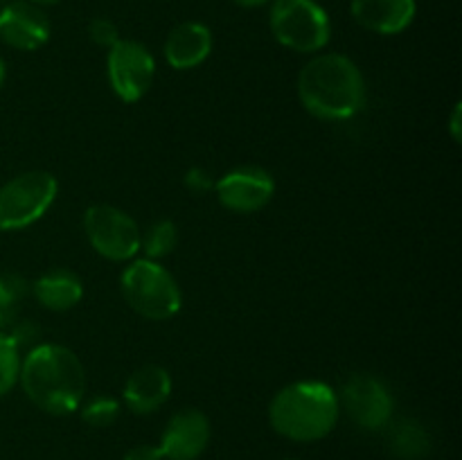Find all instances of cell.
Listing matches in <instances>:
<instances>
[{
    "label": "cell",
    "mask_w": 462,
    "mask_h": 460,
    "mask_svg": "<svg viewBox=\"0 0 462 460\" xmlns=\"http://www.w3.org/2000/svg\"><path fill=\"white\" fill-rule=\"evenodd\" d=\"M449 133L454 138V143H460L462 138V104L458 102L451 111V120H449Z\"/></svg>",
    "instance_id": "obj_26"
},
{
    "label": "cell",
    "mask_w": 462,
    "mask_h": 460,
    "mask_svg": "<svg viewBox=\"0 0 462 460\" xmlns=\"http://www.w3.org/2000/svg\"><path fill=\"white\" fill-rule=\"evenodd\" d=\"M0 39L14 50H39L50 39L48 16L30 0H12L0 9Z\"/></svg>",
    "instance_id": "obj_11"
},
{
    "label": "cell",
    "mask_w": 462,
    "mask_h": 460,
    "mask_svg": "<svg viewBox=\"0 0 462 460\" xmlns=\"http://www.w3.org/2000/svg\"><path fill=\"white\" fill-rule=\"evenodd\" d=\"M81 419L93 428H106L120 418V401L113 397H93L88 401H81Z\"/></svg>",
    "instance_id": "obj_21"
},
{
    "label": "cell",
    "mask_w": 462,
    "mask_h": 460,
    "mask_svg": "<svg viewBox=\"0 0 462 460\" xmlns=\"http://www.w3.org/2000/svg\"><path fill=\"white\" fill-rule=\"evenodd\" d=\"M338 397L323 382H296L275 392L269 422L275 433L293 442H316L332 433L338 419Z\"/></svg>",
    "instance_id": "obj_3"
},
{
    "label": "cell",
    "mask_w": 462,
    "mask_h": 460,
    "mask_svg": "<svg viewBox=\"0 0 462 460\" xmlns=\"http://www.w3.org/2000/svg\"><path fill=\"white\" fill-rule=\"evenodd\" d=\"M21 350L7 332H0V397L7 395L18 382L21 373Z\"/></svg>",
    "instance_id": "obj_20"
},
{
    "label": "cell",
    "mask_w": 462,
    "mask_h": 460,
    "mask_svg": "<svg viewBox=\"0 0 462 460\" xmlns=\"http://www.w3.org/2000/svg\"><path fill=\"white\" fill-rule=\"evenodd\" d=\"M338 406L346 409L352 422L365 431H382L391 424L393 401L391 391L373 374H352L343 386Z\"/></svg>",
    "instance_id": "obj_9"
},
{
    "label": "cell",
    "mask_w": 462,
    "mask_h": 460,
    "mask_svg": "<svg viewBox=\"0 0 462 460\" xmlns=\"http://www.w3.org/2000/svg\"><path fill=\"white\" fill-rule=\"evenodd\" d=\"M5 77H7V66H5V61L0 59V86L5 84Z\"/></svg>",
    "instance_id": "obj_28"
},
{
    "label": "cell",
    "mask_w": 462,
    "mask_h": 460,
    "mask_svg": "<svg viewBox=\"0 0 462 460\" xmlns=\"http://www.w3.org/2000/svg\"><path fill=\"white\" fill-rule=\"evenodd\" d=\"M120 289L126 305L147 320H170L183 302L174 275L147 257L131 260L120 278Z\"/></svg>",
    "instance_id": "obj_4"
},
{
    "label": "cell",
    "mask_w": 462,
    "mask_h": 460,
    "mask_svg": "<svg viewBox=\"0 0 462 460\" xmlns=\"http://www.w3.org/2000/svg\"><path fill=\"white\" fill-rule=\"evenodd\" d=\"M185 188L194 194H206L215 188L210 179V171H206L203 167H192V170L185 174Z\"/></svg>",
    "instance_id": "obj_24"
},
{
    "label": "cell",
    "mask_w": 462,
    "mask_h": 460,
    "mask_svg": "<svg viewBox=\"0 0 462 460\" xmlns=\"http://www.w3.org/2000/svg\"><path fill=\"white\" fill-rule=\"evenodd\" d=\"M269 25L280 45L300 54H316L332 39L328 12L316 0H273Z\"/></svg>",
    "instance_id": "obj_5"
},
{
    "label": "cell",
    "mask_w": 462,
    "mask_h": 460,
    "mask_svg": "<svg viewBox=\"0 0 462 460\" xmlns=\"http://www.w3.org/2000/svg\"><path fill=\"white\" fill-rule=\"evenodd\" d=\"M176 242H179V230H176V224L174 221L162 219L149 225L147 233L140 237V248L144 251V257H147V260L158 262L174 251Z\"/></svg>",
    "instance_id": "obj_18"
},
{
    "label": "cell",
    "mask_w": 462,
    "mask_h": 460,
    "mask_svg": "<svg viewBox=\"0 0 462 460\" xmlns=\"http://www.w3.org/2000/svg\"><path fill=\"white\" fill-rule=\"evenodd\" d=\"M30 291V284L18 273H0V332L16 320L18 305Z\"/></svg>",
    "instance_id": "obj_19"
},
{
    "label": "cell",
    "mask_w": 462,
    "mask_h": 460,
    "mask_svg": "<svg viewBox=\"0 0 462 460\" xmlns=\"http://www.w3.org/2000/svg\"><path fill=\"white\" fill-rule=\"evenodd\" d=\"M125 460H165V455L156 445H138L126 451Z\"/></svg>",
    "instance_id": "obj_25"
},
{
    "label": "cell",
    "mask_w": 462,
    "mask_h": 460,
    "mask_svg": "<svg viewBox=\"0 0 462 460\" xmlns=\"http://www.w3.org/2000/svg\"><path fill=\"white\" fill-rule=\"evenodd\" d=\"M108 84L113 93L126 104H134L149 93L156 77V61L152 52L138 41L120 39L108 48Z\"/></svg>",
    "instance_id": "obj_8"
},
{
    "label": "cell",
    "mask_w": 462,
    "mask_h": 460,
    "mask_svg": "<svg viewBox=\"0 0 462 460\" xmlns=\"http://www.w3.org/2000/svg\"><path fill=\"white\" fill-rule=\"evenodd\" d=\"M88 36L95 45H99V48H113V45L120 41V32H117L116 23H113L111 18L104 16H97L90 21Z\"/></svg>",
    "instance_id": "obj_22"
},
{
    "label": "cell",
    "mask_w": 462,
    "mask_h": 460,
    "mask_svg": "<svg viewBox=\"0 0 462 460\" xmlns=\"http://www.w3.org/2000/svg\"><path fill=\"white\" fill-rule=\"evenodd\" d=\"M7 3H12V0H0V5H7Z\"/></svg>",
    "instance_id": "obj_30"
},
{
    "label": "cell",
    "mask_w": 462,
    "mask_h": 460,
    "mask_svg": "<svg viewBox=\"0 0 462 460\" xmlns=\"http://www.w3.org/2000/svg\"><path fill=\"white\" fill-rule=\"evenodd\" d=\"M32 293L36 300L50 311H68L84 296V284L79 275L66 269H54L41 275L32 284Z\"/></svg>",
    "instance_id": "obj_16"
},
{
    "label": "cell",
    "mask_w": 462,
    "mask_h": 460,
    "mask_svg": "<svg viewBox=\"0 0 462 460\" xmlns=\"http://www.w3.org/2000/svg\"><path fill=\"white\" fill-rule=\"evenodd\" d=\"M388 445L397 458L404 460H420L431 449L429 433L424 431L422 424L413 422V419H402V422L393 424L391 433H388Z\"/></svg>",
    "instance_id": "obj_17"
},
{
    "label": "cell",
    "mask_w": 462,
    "mask_h": 460,
    "mask_svg": "<svg viewBox=\"0 0 462 460\" xmlns=\"http://www.w3.org/2000/svg\"><path fill=\"white\" fill-rule=\"evenodd\" d=\"M221 206L237 215H253L269 206L275 194V180L262 167H237L215 183Z\"/></svg>",
    "instance_id": "obj_10"
},
{
    "label": "cell",
    "mask_w": 462,
    "mask_h": 460,
    "mask_svg": "<svg viewBox=\"0 0 462 460\" xmlns=\"http://www.w3.org/2000/svg\"><path fill=\"white\" fill-rule=\"evenodd\" d=\"M9 336H12V341L16 343L18 350H23V347H34L36 338H39V327H36L34 323H30V320H14L12 323V329H9Z\"/></svg>",
    "instance_id": "obj_23"
},
{
    "label": "cell",
    "mask_w": 462,
    "mask_h": 460,
    "mask_svg": "<svg viewBox=\"0 0 462 460\" xmlns=\"http://www.w3.org/2000/svg\"><path fill=\"white\" fill-rule=\"evenodd\" d=\"M350 12L364 30L393 36L409 30L418 14V3L415 0H352Z\"/></svg>",
    "instance_id": "obj_13"
},
{
    "label": "cell",
    "mask_w": 462,
    "mask_h": 460,
    "mask_svg": "<svg viewBox=\"0 0 462 460\" xmlns=\"http://www.w3.org/2000/svg\"><path fill=\"white\" fill-rule=\"evenodd\" d=\"M27 400L50 415L79 410L86 395V370L79 356L57 343L34 345L21 359L18 373Z\"/></svg>",
    "instance_id": "obj_1"
},
{
    "label": "cell",
    "mask_w": 462,
    "mask_h": 460,
    "mask_svg": "<svg viewBox=\"0 0 462 460\" xmlns=\"http://www.w3.org/2000/svg\"><path fill=\"white\" fill-rule=\"evenodd\" d=\"M171 395V377L162 365L149 363L135 370L125 383L122 400L135 415H149L161 409Z\"/></svg>",
    "instance_id": "obj_14"
},
{
    "label": "cell",
    "mask_w": 462,
    "mask_h": 460,
    "mask_svg": "<svg viewBox=\"0 0 462 460\" xmlns=\"http://www.w3.org/2000/svg\"><path fill=\"white\" fill-rule=\"evenodd\" d=\"M84 233L95 253L111 262L135 260L143 237L134 216L108 203H95L86 210Z\"/></svg>",
    "instance_id": "obj_7"
},
{
    "label": "cell",
    "mask_w": 462,
    "mask_h": 460,
    "mask_svg": "<svg viewBox=\"0 0 462 460\" xmlns=\"http://www.w3.org/2000/svg\"><path fill=\"white\" fill-rule=\"evenodd\" d=\"M230 3L239 5V7L255 9V7H262V5H266V3H269V0H230Z\"/></svg>",
    "instance_id": "obj_27"
},
{
    "label": "cell",
    "mask_w": 462,
    "mask_h": 460,
    "mask_svg": "<svg viewBox=\"0 0 462 460\" xmlns=\"http://www.w3.org/2000/svg\"><path fill=\"white\" fill-rule=\"evenodd\" d=\"M212 52L210 27L197 21L176 25L165 39V59L176 70H192L201 66Z\"/></svg>",
    "instance_id": "obj_15"
},
{
    "label": "cell",
    "mask_w": 462,
    "mask_h": 460,
    "mask_svg": "<svg viewBox=\"0 0 462 460\" xmlns=\"http://www.w3.org/2000/svg\"><path fill=\"white\" fill-rule=\"evenodd\" d=\"M210 442V419L199 409H183L167 422L161 437V454L167 460H197Z\"/></svg>",
    "instance_id": "obj_12"
},
{
    "label": "cell",
    "mask_w": 462,
    "mask_h": 460,
    "mask_svg": "<svg viewBox=\"0 0 462 460\" xmlns=\"http://www.w3.org/2000/svg\"><path fill=\"white\" fill-rule=\"evenodd\" d=\"M365 95L364 72L346 54H316L298 75V97L320 120L355 117L364 108Z\"/></svg>",
    "instance_id": "obj_2"
},
{
    "label": "cell",
    "mask_w": 462,
    "mask_h": 460,
    "mask_svg": "<svg viewBox=\"0 0 462 460\" xmlns=\"http://www.w3.org/2000/svg\"><path fill=\"white\" fill-rule=\"evenodd\" d=\"M59 192L50 171H25L0 188V230H23L36 224Z\"/></svg>",
    "instance_id": "obj_6"
},
{
    "label": "cell",
    "mask_w": 462,
    "mask_h": 460,
    "mask_svg": "<svg viewBox=\"0 0 462 460\" xmlns=\"http://www.w3.org/2000/svg\"><path fill=\"white\" fill-rule=\"evenodd\" d=\"M30 3L39 5V7H45V5H57V3H61V0H30Z\"/></svg>",
    "instance_id": "obj_29"
}]
</instances>
